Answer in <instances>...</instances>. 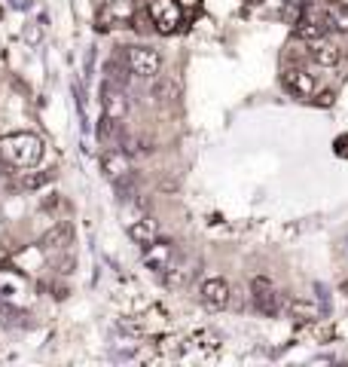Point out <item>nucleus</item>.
Returning <instances> with one entry per match:
<instances>
[{
    "mask_svg": "<svg viewBox=\"0 0 348 367\" xmlns=\"http://www.w3.org/2000/svg\"><path fill=\"white\" fill-rule=\"evenodd\" d=\"M144 266H150L153 272H159V275H165V270L174 264V257H177V248H174V242H168V239H153L150 245H144Z\"/></svg>",
    "mask_w": 348,
    "mask_h": 367,
    "instance_id": "6",
    "label": "nucleus"
},
{
    "mask_svg": "<svg viewBox=\"0 0 348 367\" xmlns=\"http://www.w3.org/2000/svg\"><path fill=\"white\" fill-rule=\"evenodd\" d=\"M119 328H123L125 334H134V337H141V334H144V324H138V321H123Z\"/></svg>",
    "mask_w": 348,
    "mask_h": 367,
    "instance_id": "18",
    "label": "nucleus"
},
{
    "mask_svg": "<svg viewBox=\"0 0 348 367\" xmlns=\"http://www.w3.org/2000/svg\"><path fill=\"white\" fill-rule=\"evenodd\" d=\"M324 16H327L330 31L348 34V6L342 3V0H327V3H324Z\"/></svg>",
    "mask_w": 348,
    "mask_h": 367,
    "instance_id": "13",
    "label": "nucleus"
},
{
    "mask_svg": "<svg viewBox=\"0 0 348 367\" xmlns=\"http://www.w3.org/2000/svg\"><path fill=\"white\" fill-rule=\"evenodd\" d=\"M202 303L205 306H211V309H223V306H229V300H232V288H229V281L226 279H220V275H214V279H205L202 281Z\"/></svg>",
    "mask_w": 348,
    "mask_h": 367,
    "instance_id": "7",
    "label": "nucleus"
},
{
    "mask_svg": "<svg viewBox=\"0 0 348 367\" xmlns=\"http://www.w3.org/2000/svg\"><path fill=\"white\" fill-rule=\"evenodd\" d=\"M101 172L108 175L110 181H119L129 175V159H125V150H113V147H108V150L101 153Z\"/></svg>",
    "mask_w": 348,
    "mask_h": 367,
    "instance_id": "12",
    "label": "nucleus"
},
{
    "mask_svg": "<svg viewBox=\"0 0 348 367\" xmlns=\"http://www.w3.org/2000/svg\"><path fill=\"white\" fill-rule=\"evenodd\" d=\"M327 31H330V25H327V16H324V6H303V16L300 22H296V37L305 40V43H318V40L327 37Z\"/></svg>",
    "mask_w": 348,
    "mask_h": 367,
    "instance_id": "4",
    "label": "nucleus"
},
{
    "mask_svg": "<svg viewBox=\"0 0 348 367\" xmlns=\"http://www.w3.org/2000/svg\"><path fill=\"white\" fill-rule=\"evenodd\" d=\"M281 80H284V89H287L290 95H296V98L315 95V77H311L305 68H287Z\"/></svg>",
    "mask_w": 348,
    "mask_h": 367,
    "instance_id": "9",
    "label": "nucleus"
},
{
    "mask_svg": "<svg viewBox=\"0 0 348 367\" xmlns=\"http://www.w3.org/2000/svg\"><path fill=\"white\" fill-rule=\"evenodd\" d=\"M101 110H104V117L123 119L125 114H129V98H125V89H119L116 83H104V89H101Z\"/></svg>",
    "mask_w": 348,
    "mask_h": 367,
    "instance_id": "8",
    "label": "nucleus"
},
{
    "mask_svg": "<svg viewBox=\"0 0 348 367\" xmlns=\"http://www.w3.org/2000/svg\"><path fill=\"white\" fill-rule=\"evenodd\" d=\"M290 315H294L296 321H318V319H321L318 306H315V303H309V300H294V303H290Z\"/></svg>",
    "mask_w": 348,
    "mask_h": 367,
    "instance_id": "17",
    "label": "nucleus"
},
{
    "mask_svg": "<svg viewBox=\"0 0 348 367\" xmlns=\"http://www.w3.org/2000/svg\"><path fill=\"white\" fill-rule=\"evenodd\" d=\"M147 16H150V22L159 34H174L183 22V6L177 0H150Z\"/></svg>",
    "mask_w": 348,
    "mask_h": 367,
    "instance_id": "3",
    "label": "nucleus"
},
{
    "mask_svg": "<svg viewBox=\"0 0 348 367\" xmlns=\"http://www.w3.org/2000/svg\"><path fill=\"white\" fill-rule=\"evenodd\" d=\"M123 61L141 80H156L162 70V55H159V49H153V46H125Z\"/></svg>",
    "mask_w": 348,
    "mask_h": 367,
    "instance_id": "2",
    "label": "nucleus"
},
{
    "mask_svg": "<svg viewBox=\"0 0 348 367\" xmlns=\"http://www.w3.org/2000/svg\"><path fill=\"white\" fill-rule=\"evenodd\" d=\"M251 300H254V309H257L260 315H266V319L278 315V309H281L278 291H275V285L266 279V275H257V279H251Z\"/></svg>",
    "mask_w": 348,
    "mask_h": 367,
    "instance_id": "5",
    "label": "nucleus"
},
{
    "mask_svg": "<svg viewBox=\"0 0 348 367\" xmlns=\"http://www.w3.org/2000/svg\"><path fill=\"white\" fill-rule=\"evenodd\" d=\"M311 59H315L321 68H336L339 59H342V52H339V46L330 43V40H318V43H311Z\"/></svg>",
    "mask_w": 348,
    "mask_h": 367,
    "instance_id": "14",
    "label": "nucleus"
},
{
    "mask_svg": "<svg viewBox=\"0 0 348 367\" xmlns=\"http://www.w3.org/2000/svg\"><path fill=\"white\" fill-rule=\"evenodd\" d=\"M40 245H43L46 251H68L70 245H74V227H70V221H59L40 239Z\"/></svg>",
    "mask_w": 348,
    "mask_h": 367,
    "instance_id": "11",
    "label": "nucleus"
},
{
    "mask_svg": "<svg viewBox=\"0 0 348 367\" xmlns=\"http://www.w3.org/2000/svg\"><path fill=\"white\" fill-rule=\"evenodd\" d=\"M193 260H183V264H172L165 270V285L168 288H183L190 279H193Z\"/></svg>",
    "mask_w": 348,
    "mask_h": 367,
    "instance_id": "16",
    "label": "nucleus"
},
{
    "mask_svg": "<svg viewBox=\"0 0 348 367\" xmlns=\"http://www.w3.org/2000/svg\"><path fill=\"white\" fill-rule=\"evenodd\" d=\"M0 157L19 168H31L43 159V141L31 132H10L0 138Z\"/></svg>",
    "mask_w": 348,
    "mask_h": 367,
    "instance_id": "1",
    "label": "nucleus"
},
{
    "mask_svg": "<svg viewBox=\"0 0 348 367\" xmlns=\"http://www.w3.org/2000/svg\"><path fill=\"white\" fill-rule=\"evenodd\" d=\"M134 16V3L132 0H108L104 10L98 12V28H113V25H125Z\"/></svg>",
    "mask_w": 348,
    "mask_h": 367,
    "instance_id": "10",
    "label": "nucleus"
},
{
    "mask_svg": "<svg viewBox=\"0 0 348 367\" xmlns=\"http://www.w3.org/2000/svg\"><path fill=\"white\" fill-rule=\"evenodd\" d=\"M129 236L138 245H150L153 239H159V224H156L153 217H141V221H134L129 227Z\"/></svg>",
    "mask_w": 348,
    "mask_h": 367,
    "instance_id": "15",
    "label": "nucleus"
}]
</instances>
